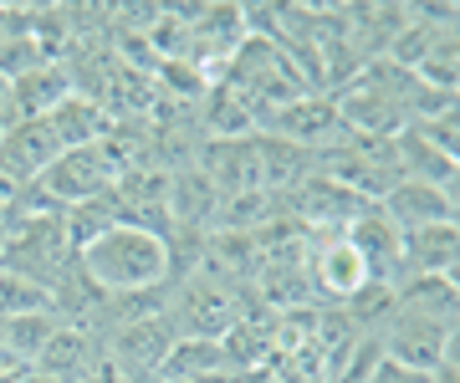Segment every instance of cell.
<instances>
[{
    "label": "cell",
    "instance_id": "30bf717a",
    "mask_svg": "<svg viewBox=\"0 0 460 383\" xmlns=\"http://www.w3.org/2000/svg\"><path fill=\"white\" fill-rule=\"evenodd\" d=\"M307 276L317 282V292H323V297H338V301L358 297L363 286L374 282V276H368V266H363V256L353 250V240H348V235H332V240H323V246L313 250Z\"/></svg>",
    "mask_w": 460,
    "mask_h": 383
},
{
    "label": "cell",
    "instance_id": "4fadbf2b",
    "mask_svg": "<svg viewBox=\"0 0 460 383\" xmlns=\"http://www.w3.org/2000/svg\"><path fill=\"white\" fill-rule=\"evenodd\" d=\"M66 98H72V72L62 62H47L31 77L11 83V113H16V123L21 118H51Z\"/></svg>",
    "mask_w": 460,
    "mask_h": 383
},
{
    "label": "cell",
    "instance_id": "5b68a950",
    "mask_svg": "<svg viewBox=\"0 0 460 383\" xmlns=\"http://www.w3.org/2000/svg\"><path fill=\"white\" fill-rule=\"evenodd\" d=\"M174 348V322L169 317H123L108 337V353H113V368L128 373L133 383L148 379V373H164V358Z\"/></svg>",
    "mask_w": 460,
    "mask_h": 383
},
{
    "label": "cell",
    "instance_id": "ba28073f",
    "mask_svg": "<svg viewBox=\"0 0 460 383\" xmlns=\"http://www.w3.org/2000/svg\"><path fill=\"white\" fill-rule=\"evenodd\" d=\"M445 322H429V317L414 312H394V322L384 327V358L399 368H410L420 379H435V368L445 363Z\"/></svg>",
    "mask_w": 460,
    "mask_h": 383
},
{
    "label": "cell",
    "instance_id": "7402d4cb",
    "mask_svg": "<svg viewBox=\"0 0 460 383\" xmlns=\"http://www.w3.org/2000/svg\"><path fill=\"white\" fill-rule=\"evenodd\" d=\"M429 383H460V368H456V363H440Z\"/></svg>",
    "mask_w": 460,
    "mask_h": 383
},
{
    "label": "cell",
    "instance_id": "44dd1931",
    "mask_svg": "<svg viewBox=\"0 0 460 383\" xmlns=\"http://www.w3.org/2000/svg\"><path fill=\"white\" fill-rule=\"evenodd\" d=\"M21 373H26V363H21V358H11V353L0 348V383H11V379H21Z\"/></svg>",
    "mask_w": 460,
    "mask_h": 383
},
{
    "label": "cell",
    "instance_id": "d4e9b609",
    "mask_svg": "<svg viewBox=\"0 0 460 383\" xmlns=\"http://www.w3.org/2000/svg\"><path fill=\"white\" fill-rule=\"evenodd\" d=\"M5 102H11V83H5V77H0V108H5Z\"/></svg>",
    "mask_w": 460,
    "mask_h": 383
},
{
    "label": "cell",
    "instance_id": "9c48e42d",
    "mask_svg": "<svg viewBox=\"0 0 460 383\" xmlns=\"http://www.w3.org/2000/svg\"><path fill=\"white\" fill-rule=\"evenodd\" d=\"M343 235L353 240V250L363 256V266H368L374 282H389V286L399 282V271H404V231L384 215V205H363L358 220Z\"/></svg>",
    "mask_w": 460,
    "mask_h": 383
},
{
    "label": "cell",
    "instance_id": "e0dca14e",
    "mask_svg": "<svg viewBox=\"0 0 460 383\" xmlns=\"http://www.w3.org/2000/svg\"><path fill=\"white\" fill-rule=\"evenodd\" d=\"M57 327H62V317H57V312L5 317V322H0V348H5L11 358H21V363L31 368L36 358H41V348H47L51 337H57Z\"/></svg>",
    "mask_w": 460,
    "mask_h": 383
},
{
    "label": "cell",
    "instance_id": "603a6c76",
    "mask_svg": "<svg viewBox=\"0 0 460 383\" xmlns=\"http://www.w3.org/2000/svg\"><path fill=\"white\" fill-rule=\"evenodd\" d=\"M11 123H16V113H11V102L0 108V144H5V134H11Z\"/></svg>",
    "mask_w": 460,
    "mask_h": 383
},
{
    "label": "cell",
    "instance_id": "3957f363",
    "mask_svg": "<svg viewBox=\"0 0 460 383\" xmlns=\"http://www.w3.org/2000/svg\"><path fill=\"white\" fill-rule=\"evenodd\" d=\"M287 195L292 200H281V215H292L302 231H348L358 220V210L368 205L363 195H353L343 179H332L323 169H313L307 179H296Z\"/></svg>",
    "mask_w": 460,
    "mask_h": 383
},
{
    "label": "cell",
    "instance_id": "7a4b0ae2",
    "mask_svg": "<svg viewBox=\"0 0 460 383\" xmlns=\"http://www.w3.org/2000/svg\"><path fill=\"white\" fill-rule=\"evenodd\" d=\"M72 261V240H66V210H26L16 225L5 231V256L0 271H16L31 282L51 286Z\"/></svg>",
    "mask_w": 460,
    "mask_h": 383
},
{
    "label": "cell",
    "instance_id": "2e32d148",
    "mask_svg": "<svg viewBox=\"0 0 460 383\" xmlns=\"http://www.w3.org/2000/svg\"><path fill=\"white\" fill-rule=\"evenodd\" d=\"M51 128H57V138H62V149H93V144H102V138L113 134V118H108V108L93 98H83V92H72V98L57 108V113L47 118Z\"/></svg>",
    "mask_w": 460,
    "mask_h": 383
},
{
    "label": "cell",
    "instance_id": "9a60e30c",
    "mask_svg": "<svg viewBox=\"0 0 460 383\" xmlns=\"http://www.w3.org/2000/svg\"><path fill=\"white\" fill-rule=\"evenodd\" d=\"M215 210H220V189H215V179L205 169H180L169 179V215H174V225H184L195 235L205 220H215Z\"/></svg>",
    "mask_w": 460,
    "mask_h": 383
},
{
    "label": "cell",
    "instance_id": "8fae6325",
    "mask_svg": "<svg viewBox=\"0 0 460 383\" xmlns=\"http://www.w3.org/2000/svg\"><path fill=\"white\" fill-rule=\"evenodd\" d=\"M456 256H460V220L404 231V271L399 276H445L456 266Z\"/></svg>",
    "mask_w": 460,
    "mask_h": 383
},
{
    "label": "cell",
    "instance_id": "6da1fadb",
    "mask_svg": "<svg viewBox=\"0 0 460 383\" xmlns=\"http://www.w3.org/2000/svg\"><path fill=\"white\" fill-rule=\"evenodd\" d=\"M77 266L108 301L138 297V292H159L174 276V250L164 231H148L133 220H118L113 231H102L93 246L77 250Z\"/></svg>",
    "mask_w": 460,
    "mask_h": 383
},
{
    "label": "cell",
    "instance_id": "ffe728a7",
    "mask_svg": "<svg viewBox=\"0 0 460 383\" xmlns=\"http://www.w3.org/2000/svg\"><path fill=\"white\" fill-rule=\"evenodd\" d=\"M445 363L460 368V317L450 322V333H445Z\"/></svg>",
    "mask_w": 460,
    "mask_h": 383
},
{
    "label": "cell",
    "instance_id": "ac0fdd59",
    "mask_svg": "<svg viewBox=\"0 0 460 383\" xmlns=\"http://www.w3.org/2000/svg\"><path fill=\"white\" fill-rule=\"evenodd\" d=\"M226 368V348L220 343H205V337H174V348L164 358V373L180 383H205Z\"/></svg>",
    "mask_w": 460,
    "mask_h": 383
},
{
    "label": "cell",
    "instance_id": "d6986e66",
    "mask_svg": "<svg viewBox=\"0 0 460 383\" xmlns=\"http://www.w3.org/2000/svg\"><path fill=\"white\" fill-rule=\"evenodd\" d=\"M368 383H429V379H420V373H410V368H399V363H389V358H384V363L374 368V379Z\"/></svg>",
    "mask_w": 460,
    "mask_h": 383
},
{
    "label": "cell",
    "instance_id": "52a82bcc",
    "mask_svg": "<svg viewBox=\"0 0 460 383\" xmlns=\"http://www.w3.org/2000/svg\"><path fill=\"white\" fill-rule=\"evenodd\" d=\"M62 159V138L47 118H21L11 123V134L0 144V174L11 184H36L51 164Z\"/></svg>",
    "mask_w": 460,
    "mask_h": 383
},
{
    "label": "cell",
    "instance_id": "cb8c5ba5",
    "mask_svg": "<svg viewBox=\"0 0 460 383\" xmlns=\"http://www.w3.org/2000/svg\"><path fill=\"white\" fill-rule=\"evenodd\" d=\"M445 282H450V286H456V292H460V256H456V266L445 271Z\"/></svg>",
    "mask_w": 460,
    "mask_h": 383
},
{
    "label": "cell",
    "instance_id": "8992f818",
    "mask_svg": "<svg viewBox=\"0 0 460 383\" xmlns=\"http://www.w3.org/2000/svg\"><path fill=\"white\" fill-rule=\"evenodd\" d=\"M261 128L271 138H287V144H296V149H323L328 138L343 134V118H338V102L328 98V92H302V98L281 102V108H271V113H261Z\"/></svg>",
    "mask_w": 460,
    "mask_h": 383
},
{
    "label": "cell",
    "instance_id": "5bb4252c",
    "mask_svg": "<svg viewBox=\"0 0 460 383\" xmlns=\"http://www.w3.org/2000/svg\"><path fill=\"white\" fill-rule=\"evenodd\" d=\"M93 337L83 333V327H57V337H51L47 348H41V358L31 363V373H41V379L51 383H83L87 373H93Z\"/></svg>",
    "mask_w": 460,
    "mask_h": 383
},
{
    "label": "cell",
    "instance_id": "277c9868",
    "mask_svg": "<svg viewBox=\"0 0 460 383\" xmlns=\"http://www.w3.org/2000/svg\"><path fill=\"white\" fill-rule=\"evenodd\" d=\"M169 317H174V337H205V343H220L235 322H246L235 297H230V286L220 276H210V271H199L195 282L174 297Z\"/></svg>",
    "mask_w": 460,
    "mask_h": 383
},
{
    "label": "cell",
    "instance_id": "7c38bea8",
    "mask_svg": "<svg viewBox=\"0 0 460 383\" xmlns=\"http://www.w3.org/2000/svg\"><path fill=\"white\" fill-rule=\"evenodd\" d=\"M384 215L394 220L399 231H420V225H440V220H456L450 200H445L440 184H420V179H399L389 195H384Z\"/></svg>",
    "mask_w": 460,
    "mask_h": 383
},
{
    "label": "cell",
    "instance_id": "484cf974",
    "mask_svg": "<svg viewBox=\"0 0 460 383\" xmlns=\"http://www.w3.org/2000/svg\"><path fill=\"white\" fill-rule=\"evenodd\" d=\"M456 102H460V87H456Z\"/></svg>",
    "mask_w": 460,
    "mask_h": 383
}]
</instances>
